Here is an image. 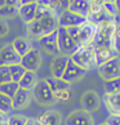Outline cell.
Returning <instances> with one entry per match:
<instances>
[{
	"mask_svg": "<svg viewBox=\"0 0 120 125\" xmlns=\"http://www.w3.org/2000/svg\"><path fill=\"white\" fill-rule=\"evenodd\" d=\"M118 25L119 23L116 20H109V21L103 22V23L98 25L97 26L96 35L90 45L94 49L101 48V47H112L114 36H115V32H116Z\"/></svg>",
	"mask_w": 120,
	"mask_h": 125,
	"instance_id": "6da1fadb",
	"label": "cell"
},
{
	"mask_svg": "<svg viewBox=\"0 0 120 125\" xmlns=\"http://www.w3.org/2000/svg\"><path fill=\"white\" fill-rule=\"evenodd\" d=\"M68 35L74 39V41L77 44V47H85V45H90L93 38L97 31V25L92 23V22L87 21L85 23L77 27H71V29H66Z\"/></svg>",
	"mask_w": 120,
	"mask_h": 125,
	"instance_id": "7a4b0ae2",
	"label": "cell"
},
{
	"mask_svg": "<svg viewBox=\"0 0 120 125\" xmlns=\"http://www.w3.org/2000/svg\"><path fill=\"white\" fill-rule=\"evenodd\" d=\"M70 59L74 63H76L79 67L84 68L85 71H89L92 68L97 67L94 48L92 45H85V47L77 48V50L71 55Z\"/></svg>",
	"mask_w": 120,
	"mask_h": 125,
	"instance_id": "3957f363",
	"label": "cell"
},
{
	"mask_svg": "<svg viewBox=\"0 0 120 125\" xmlns=\"http://www.w3.org/2000/svg\"><path fill=\"white\" fill-rule=\"evenodd\" d=\"M31 94L34 97V99L41 106H52L54 103H57L53 92L49 88L48 83L45 81V79L38 80L36 85L34 86V89L31 90Z\"/></svg>",
	"mask_w": 120,
	"mask_h": 125,
	"instance_id": "277c9868",
	"label": "cell"
},
{
	"mask_svg": "<svg viewBox=\"0 0 120 125\" xmlns=\"http://www.w3.org/2000/svg\"><path fill=\"white\" fill-rule=\"evenodd\" d=\"M57 41H58V50L59 55H66L71 57L77 50V44L74 41V39L68 35V32L63 27H58L57 30Z\"/></svg>",
	"mask_w": 120,
	"mask_h": 125,
	"instance_id": "5b68a950",
	"label": "cell"
},
{
	"mask_svg": "<svg viewBox=\"0 0 120 125\" xmlns=\"http://www.w3.org/2000/svg\"><path fill=\"white\" fill-rule=\"evenodd\" d=\"M98 75L103 81L120 77V55L98 66Z\"/></svg>",
	"mask_w": 120,
	"mask_h": 125,
	"instance_id": "8992f818",
	"label": "cell"
},
{
	"mask_svg": "<svg viewBox=\"0 0 120 125\" xmlns=\"http://www.w3.org/2000/svg\"><path fill=\"white\" fill-rule=\"evenodd\" d=\"M88 21L87 18L81 17L76 13H74L71 10H63L61 14L58 16V26L63 27V29H71V27H77L81 26L83 23Z\"/></svg>",
	"mask_w": 120,
	"mask_h": 125,
	"instance_id": "52a82bcc",
	"label": "cell"
},
{
	"mask_svg": "<svg viewBox=\"0 0 120 125\" xmlns=\"http://www.w3.org/2000/svg\"><path fill=\"white\" fill-rule=\"evenodd\" d=\"M87 72L88 71H85L84 68H81V67L77 66L76 63H74L71 59H68L67 67H66V70H65L61 79L63 81L68 83V84H72V83H76V81L81 80V79L87 75Z\"/></svg>",
	"mask_w": 120,
	"mask_h": 125,
	"instance_id": "ba28073f",
	"label": "cell"
},
{
	"mask_svg": "<svg viewBox=\"0 0 120 125\" xmlns=\"http://www.w3.org/2000/svg\"><path fill=\"white\" fill-rule=\"evenodd\" d=\"M41 64V55L38 49H31L23 57H21V66L26 71L36 72Z\"/></svg>",
	"mask_w": 120,
	"mask_h": 125,
	"instance_id": "9c48e42d",
	"label": "cell"
},
{
	"mask_svg": "<svg viewBox=\"0 0 120 125\" xmlns=\"http://www.w3.org/2000/svg\"><path fill=\"white\" fill-rule=\"evenodd\" d=\"M65 125H94V120L90 112H87L84 110H76L66 117Z\"/></svg>",
	"mask_w": 120,
	"mask_h": 125,
	"instance_id": "30bf717a",
	"label": "cell"
},
{
	"mask_svg": "<svg viewBox=\"0 0 120 125\" xmlns=\"http://www.w3.org/2000/svg\"><path fill=\"white\" fill-rule=\"evenodd\" d=\"M80 103H81V110L87 111V112H93L97 111L101 106V98L99 95L96 93L94 90H87L80 98Z\"/></svg>",
	"mask_w": 120,
	"mask_h": 125,
	"instance_id": "8fae6325",
	"label": "cell"
},
{
	"mask_svg": "<svg viewBox=\"0 0 120 125\" xmlns=\"http://www.w3.org/2000/svg\"><path fill=\"white\" fill-rule=\"evenodd\" d=\"M21 63V57L13 49L12 44H7L0 49V66H12Z\"/></svg>",
	"mask_w": 120,
	"mask_h": 125,
	"instance_id": "7c38bea8",
	"label": "cell"
},
{
	"mask_svg": "<svg viewBox=\"0 0 120 125\" xmlns=\"http://www.w3.org/2000/svg\"><path fill=\"white\" fill-rule=\"evenodd\" d=\"M40 45L43 47V49L47 53L52 54V55H59V50H58V41H57V31L52 32V34L44 35L39 39Z\"/></svg>",
	"mask_w": 120,
	"mask_h": 125,
	"instance_id": "4fadbf2b",
	"label": "cell"
},
{
	"mask_svg": "<svg viewBox=\"0 0 120 125\" xmlns=\"http://www.w3.org/2000/svg\"><path fill=\"white\" fill-rule=\"evenodd\" d=\"M68 59L70 57H66V55H57V57L53 58L52 63H50V71H52V77L56 79H61L65 70L67 67Z\"/></svg>",
	"mask_w": 120,
	"mask_h": 125,
	"instance_id": "5bb4252c",
	"label": "cell"
},
{
	"mask_svg": "<svg viewBox=\"0 0 120 125\" xmlns=\"http://www.w3.org/2000/svg\"><path fill=\"white\" fill-rule=\"evenodd\" d=\"M94 55H96V62L97 67L103 64L106 62H109L110 59H112L115 57H119V54L115 52V49L112 47H101L94 49Z\"/></svg>",
	"mask_w": 120,
	"mask_h": 125,
	"instance_id": "9a60e30c",
	"label": "cell"
},
{
	"mask_svg": "<svg viewBox=\"0 0 120 125\" xmlns=\"http://www.w3.org/2000/svg\"><path fill=\"white\" fill-rule=\"evenodd\" d=\"M40 25L43 27V31H44V35H48V34H52V32L57 31L58 30V16H56L54 13L49 12L47 13L45 16H43L40 18Z\"/></svg>",
	"mask_w": 120,
	"mask_h": 125,
	"instance_id": "2e32d148",
	"label": "cell"
},
{
	"mask_svg": "<svg viewBox=\"0 0 120 125\" xmlns=\"http://www.w3.org/2000/svg\"><path fill=\"white\" fill-rule=\"evenodd\" d=\"M31 92L26 90V89H18V92L14 94V97L12 98V103H13V110H21L29 106L30 101H31Z\"/></svg>",
	"mask_w": 120,
	"mask_h": 125,
	"instance_id": "e0dca14e",
	"label": "cell"
},
{
	"mask_svg": "<svg viewBox=\"0 0 120 125\" xmlns=\"http://www.w3.org/2000/svg\"><path fill=\"white\" fill-rule=\"evenodd\" d=\"M41 125H61L62 115L56 110H48L36 119Z\"/></svg>",
	"mask_w": 120,
	"mask_h": 125,
	"instance_id": "ac0fdd59",
	"label": "cell"
},
{
	"mask_svg": "<svg viewBox=\"0 0 120 125\" xmlns=\"http://www.w3.org/2000/svg\"><path fill=\"white\" fill-rule=\"evenodd\" d=\"M36 8H38V3H29V4H23L18 8V16L21 17V20L30 23L35 20L36 17Z\"/></svg>",
	"mask_w": 120,
	"mask_h": 125,
	"instance_id": "d6986e66",
	"label": "cell"
},
{
	"mask_svg": "<svg viewBox=\"0 0 120 125\" xmlns=\"http://www.w3.org/2000/svg\"><path fill=\"white\" fill-rule=\"evenodd\" d=\"M103 103L110 115H120V93L118 94H105Z\"/></svg>",
	"mask_w": 120,
	"mask_h": 125,
	"instance_id": "ffe728a7",
	"label": "cell"
},
{
	"mask_svg": "<svg viewBox=\"0 0 120 125\" xmlns=\"http://www.w3.org/2000/svg\"><path fill=\"white\" fill-rule=\"evenodd\" d=\"M90 0H75L70 4L68 10H71L76 14H79L84 18H88L89 16V9H90Z\"/></svg>",
	"mask_w": 120,
	"mask_h": 125,
	"instance_id": "44dd1931",
	"label": "cell"
},
{
	"mask_svg": "<svg viewBox=\"0 0 120 125\" xmlns=\"http://www.w3.org/2000/svg\"><path fill=\"white\" fill-rule=\"evenodd\" d=\"M38 83V77H36V73L35 72H31V71H26L25 75L22 76V79L18 81V85H20L21 89H26V90H32L34 86L36 85Z\"/></svg>",
	"mask_w": 120,
	"mask_h": 125,
	"instance_id": "7402d4cb",
	"label": "cell"
},
{
	"mask_svg": "<svg viewBox=\"0 0 120 125\" xmlns=\"http://www.w3.org/2000/svg\"><path fill=\"white\" fill-rule=\"evenodd\" d=\"M12 47H13V49L16 50L20 57H23L27 52H30V50L32 49L31 45H30L29 39H26V38H17V39H14V41L12 43Z\"/></svg>",
	"mask_w": 120,
	"mask_h": 125,
	"instance_id": "603a6c76",
	"label": "cell"
},
{
	"mask_svg": "<svg viewBox=\"0 0 120 125\" xmlns=\"http://www.w3.org/2000/svg\"><path fill=\"white\" fill-rule=\"evenodd\" d=\"M27 35L30 38H34V39H40L41 36H44V31H43V27L40 25V21L39 20H34L30 23H27Z\"/></svg>",
	"mask_w": 120,
	"mask_h": 125,
	"instance_id": "cb8c5ba5",
	"label": "cell"
},
{
	"mask_svg": "<svg viewBox=\"0 0 120 125\" xmlns=\"http://www.w3.org/2000/svg\"><path fill=\"white\" fill-rule=\"evenodd\" d=\"M45 81L48 83L49 88L52 89L53 94L57 93V92H61V90H65V89H70V84L66 81H63L62 79H56V77H47Z\"/></svg>",
	"mask_w": 120,
	"mask_h": 125,
	"instance_id": "d4e9b609",
	"label": "cell"
},
{
	"mask_svg": "<svg viewBox=\"0 0 120 125\" xmlns=\"http://www.w3.org/2000/svg\"><path fill=\"white\" fill-rule=\"evenodd\" d=\"M18 89H20V85H18V83L14 81H9L0 85V93L4 95H8L9 98H13L14 94L18 92Z\"/></svg>",
	"mask_w": 120,
	"mask_h": 125,
	"instance_id": "484cf974",
	"label": "cell"
},
{
	"mask_svg": "<svg viewBox=\"0 0 120 125\" xmlns=\"http://www.w3.org/2000/svg\"><path fill=\"white\" fill-rule=\"evenodd\" d=\"M105 94H118L120 93V77L114 80L105 81Z\"/></svg>",
	"mask_w": 120,
	"mask_h": 125,
	"instance_id": "4316f807",
	"label": "cell"
},
{
	"mask_svg": "<svg viewBox=\"0 0 120 125\" xmlns=\"http://www.w3.org/2000/svg\"><path fill=\"white\" fill-rule=\"evenodd\" d=\"M9 71H11V76H12V81L14 83H18L22 79V76L25 75L26 70L21 66V63L18 64H12L9 66Z\"/></svg>",
	"mask_w": 120,
	"mask_h": 125,
	"instance_id": "83f0119b",
	"label": "cell"
},
{
	"mask_svg": "<svg viewBox=\"0 0 120 125\" xmlns=\"http://www.w3.org/2000/svg\"><path fill=\"white\" fill-rule=\"evenodd\" d=\"M13 110V103H12V98H9L8 95H4L0 93V112L7 115Z\"/></svg>",
	"mask_w": 120,
	"mask_h": 125,
	"instance_id": "f1b7e54d",
	"label": "cell"
},
{
	"mask_svg": "<svg viewBox=\"0 0 120 125\" xmlns=\"http://www.w3.org/2000/svg\"><path fill=\"white\" fill-rule=\"evenodd\" d=\"M103 10L106 12V14H107L110 18H112V20H116L118 18L119 9H118L115 3H105L103 4Z\"/></svg>",
	"mask_w": 120,
	"mask_h": 125,
	"instance_id": "f546056e",
	"label": "cell"
},
{
	"mask_svg": "<svg viewBox=\"0 0 120 125\" xmlns=\"http://www.w3.org/2000/svg\"><path fill=\"white\" fill-rule=\"evenodd\" d=\"M71 97H72L71 89H65V90L54 93V98H56L57 102H67V101L71 99Z\"/></svg>",
	"mask_w": 120,
	"mask_h": 125,
	"instance_id": "4dcf8cb0",
	"label": "cell"
},
{
	"mask_svg": "<svg viewBox=\"0 0 120 125\" xmlns=\"http://www.w3.org/2000/svg\"><path fill=\"white\" fill-rule=\"evenodd\" d=\"M18 14V8L11 5H3L0 7V16L1 17H13Z\"/></svg>",
	"mask_w": 120,
	"mask_h": 125,
	"instance_id": "1f68e13d",
	"label": "cell"
},
{
	"mask_svg": "<svg viewBox=\"0 0 120 125\" xmlns=\"http://www.w3.org/2000/svg\"><path fill=\"white\" fill-rule=\"evenodd\" d=\"M27 119L29 117L22 115H12L8 117V125H26Z\"/></svg>",
	"mask_w": 120,
	"mask_h": 125,
	"instance_id": "d6a6232c",
	"label": "cell"
},
{
	"mask_svg": "<svg viewBox=\"0 0 120 125\" xmlns=\"http://www.w3.org/2000/svg\"><path fill=\"white\" fill-rule=\"evenodd\" d=\"M12 81L11 71H9L8 66H0V85L5 84V83Z\"/></svg>",
	"mask_w": 120,
	"mask_h": 125,
	"instance_id": "836d02e7",
	"label": "cell"
},
{
	"mask_svg": "<svg viewBox=\"0 0 120 125\" xmlns=\"http://www.w3.org/2000/svg\"><path fill=\"white\" fill-rule=\"evenodd\" d=\"M112 47L115 49L119 55H120V23L116 27V32H115V36H114V43H112Z\"/></svg>",
	"mask_w": 120,
	"mask_h": 125,
	"instance_id": "e575fe53",
	"label": "cell"
},
{
	"mask_svg": "<svg viewBox=\"0 0 120 125\" xmlns=\"http://www.w3.org/2000/svg\"><path fill=\"white\" fill-rule=\"evenodd\" d=\"M105 123L107 125H120V115H110Z\"/></svg>",
	"mask_w": 120,
	"mask_h": 125,
	"instance_id": "d590c367",
	"label": "cell"
},
{
	"mask_svg": "<svg viewBox=\"0 0 120 125\" xmlns=\"http://www.w3.org/2000/svg\"><path fill=\"white\" fill-rule=\"evenodd\" d=\"M8 25L7 22L4 20H0V38H3V36H5L8 34Z\"/></svg>",
	"mask_w": 120,
	"mask_h": 125,
	"instance_id": "8d00e7d4",
	"label": "cell"
},
{
	"mask_svg": "<svg viewBox=\"0 0 120 125\" xmlns=\"http://www.w3.org/2000/svg\"><path fill=\"white\" fill-rule=\"evenodd\" d=\"M5 5H11V7L20 8V7H21V3H20V0H5Z\"/></svg>",
	"mask_w": 120,
	"mask_h": 125,
	"instance_id": "74e56055",
	"label": "cell"
},
{
	"mask_svg": "<svg viewBox=\"0 0 120 125\" xmlns=\"http://www.w3.org/2000/svg\"><path fill=\"white\" fill-rule=\"evenodd\" d=\"M58 3L62 8V10H67L68 7H70V0H58Z\"/></svg>",
	"mask_w": 120,
	"mask_h": 125,
	"instance_id": "f35d334b",
	"label": "cell"
},
{
	"mask_svg": "<svg viewBox=\"0 0 120 125\" xmlns=\"http://www.w3.org/2000/svg\"><path fill=\"white\" fill-rule=\"evenodd\" d=\"M0 125H8V117L0 112Z\"/></svg>",
	"mask_w": 120,
	"mask_h": 125,
	"instance_id": "ab89813d",
	"label": "cell"
},
{
	"mask_svg": "<svg viewBox=\"0 0 120 125\" xmlns=\"http://www.w3.org/2000/svg\"><path fill=\"white\" fill-rule=\"evenodd\" d=\"M38 0H20L21 5H23V4H29V3H36Z\"/></svg>",
	"mask_w": 120,
	"mask_h": 125,
	"instance_id": "60d3db41",
	"label": "cell"
},
{
	"mask_svg": "<svg viewBox=\"0 0 120 125\" xmlns=\"http://www.w3.org/2000/svg\"><path fill=\"white\" fill-rule=\"evenodd\" d=\"M36 124V119H27L26 125H35Z\"/></svg>",
	"mask_w": 120,
	"mask_h": 125,
	"instance_id": "b9f144b4",
	"label": "cell"
},
{
	"mask_svg": "<svg viewBox=\"0 0 120 125\" xmlns=\"http://www.w3.org/2000/svg\"><path fill=\"white\" fill-rule=\"evenodd\" d=\"M115 4H116V7L119 9V13H120V0H115Z\"/></svg>",
	"mask_w": 120,
	"mask_h": 125,
	"instance_id": "7bdbcfd3",
	"label": "cell"
},
{
	"mask_svg": "<svg viewBox=\"0 0 120 125\" xmlns=\"http://www.w3.org/2000/svg\"><path fill=\"white\" fill-rule=\"evenodd\" d=\"M101 1L105 4V3H115V0H101Z\"/></svg>",
	"mask_w": 120,
	"mask_h": 125,
	"instance_id": "ee69618b",
	"label": "cell"
},
{
	"mask_svg": "<svg viewBox=\"0 0 120 125\" xmlns=\"http://www.w3.org/2000/svg\"><path fill=\"white\" fill-rule=\"evenodd\" d=\"M5 5V0H0V7Z\"/></svg>",
	"mask_w": 120,
	"mask_h": 125,
	"instance_id": "f6af8a7d",
	"label": "cell"
},
{
	"mask_svg": "<svg viewBox=\"0 0 120 125\" xmlns=\"http://www.w3.org/2000/svg\"><path fill=\"white\" fill-rule=\"evenodd\" d=\"M35 125H41V124H40V123L38 121V120H36V124H35Z\"/></svg>",
	"mask_w": 120,
	"mask_h": 125,
	"instance_id": "bcb514c9",
	"label": "cell"
},
{
	"mask_svg": "<svg viewBox=\"0 0 120 125\" xmlns=\"http://www.w3.org/2000/svg\"><path fill=\"white\" fill-rule=\"evenodd\" d=\"M99 125H107V124H106V123H102V124H99Z\"/></svg>",
	"mask_w": 120,
	"mask_h": 125,
	"instance_id": "7dc6e473",
	"label": "cell"
},
{
	"mask_svg": "<svg viewBox=\"0 0 120 125\" xmlns=\"http://www.w3.org/2000/svg\"><path fill=\"white\" fill-rule=\"evenodd\" d=\"M72 1H75V0H70V4H71V3H72Z\"/></svg>",
	"mask_w": 120,
	"mask_h": 125,
	"instance_id": "c3c4849f",
	"label": "cell"
},
{
	"mask_svg": "<svg viewBox=\"0 0 120 125\" xmlns=\"http://www.w3.org/2000/svg\"><path fill=\"white\" fill-rule=\"evenodd\" d=\"M90 1H94V0H90Z\"/></svg>",
	"mask_w": 120,
	"mask_h": 125,
	"instance_id": "681fc988",
	"label": "cell"
}]
</instances>
